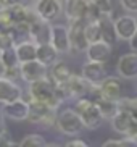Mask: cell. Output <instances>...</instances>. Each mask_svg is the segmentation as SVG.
I'll return each mask as SVG.
<instances>
[{
  "mask_svg": "<svg viewBox=\"0 0 137 147\" xmlns=\"http://www.w3.org/2000/svg\"><path fill=\"white\" fill-rule=\"evenodd\" d=\"M29 92L32 95V100H40L44 104L50 105L52 108H56L61 105V97L58 95V91H56V86L53 84L50 78H42L39 81H34L29 84Z\"/></svg>",
  "mask_w": 137,
  "mask_h": 147,
  "instance_id": "cell-1",
  "label": "cell"
},
{
  "mask_svg": "<svg viewBox=\"0 0 137 147\" xmlns=\"http://www.w3.org/2000/svg\"><path fill=\"white\" fill-rule=\"evenodd\" d=\"M55 128L64 136H79L86 129V125L82 121L81 115L77 113L76 108H63L60 113H56Z\"/></svg>",
  "mask_w": 137,
  "mask_h": 147,
  "instance_id": "cell-2",
  "label": "cell"
},
{
  "mask_svg": "<svg viewBox=\"0 0 137 147\" xmlns=\"http://www.w3.org/2000/svg\"><path fill=\"white\" fill-rule=\"evenodd\" d=\"M74 108L77 110V113L81 115L84 125H86V129H97L102 126V123L105 121L102 110L99 108V105L95 104L92 99L89 97H81V99H76V105Z\"/></svg>",
  "mask_w": 137,
  "mask_h": 147,
  "instance_id": "cell-3",
  "label": "cell"
},
{
  "mask_svg": "<svg viewBox=\"0 0 137 147\" xmlns=\"http://www.w3.org/2000/svg\"><path fill=\"white\" fill-rule=\"evenodd\" d=\"M56 108H52L50 105L44 104L40 100H32L29 102V117L28 121L34 125H42V126H50L55 125L56 121Z\"/></svg>",
  "mask_w": 137,
  "mask_h": 147,
  "instance_id": "cell-4",
  "label": "cell"
},
{
  "mask_svg": "<svg viewBox=\"0 0 137 147\" xmlns=\"http://www.w3.org/2000/svg\"><path fill=\"white\" fill-rule=\"evenodd\" d=\"M110 123H111L113 131H116L118 134L124 136V138L137 141V118H132L126 112H118L110 120Z\"/></svg>",
  "mask_w": 137,
  "mask_h": 147,
  "instance_id": "cell-5",
  "label": "cell"
},
{
  "mask_svg": "<svg viewBox=\"0 0 137 147\" xmlns=\"http://www.w3.org/2000/svg\"><path fill=\"white\" fill-rule=\"evenodd\" d=\"M32 7H34L39 16L48 23L56 21L63 11V2L61 0H36Z\"/></svg>",
  "mask_w": 137,
  "mask_h": 147,
  "instance_id": "cell-6",
  "label": "cell"
},
{
  "mask_svg": "<svg viewBox=\"0 0 137 147\" xmlns=\"http://www.w3.org/2000/svg\"><path fill=\"white\" fill-rule=\"evenodd\" d=\"M69 40H71V50L74 52H86L87 37H86V23L87 20H74L69 21Z\"/></svg>",
  "mask_w": 137,
  "mask_h": 147,
  "instance_id": "cell-7",
  "label": "cell"
},
{
  "mask_svg": "<svg viewBox=\"0 0 137 147\" xmlns=\"http://www.w3.org/2000/svg\"><path fill=\"white\" fill-rule=\"evenodd\" d=\"M115 31H116V37L118 40H129L132 39L137 34V21H136V15L128 13V15H121L115 20Z\"/></svg>",
  "mask_w": 137,
  "mask_h": 147,
  "instance_id": "cell-8",
  "label": "cell"
},
{
  "mask_svg": "<svg viewBox=\"0 0 137 147\" xmlns=\"http://www.w3.org/2000/svg\"><path fill=\"white\" fill-rule=\"evenodd\" d=\"M21 68V79L28 84L34 81H39L42 78H47L48 76V66H45L42 61H39L37 58L36 60H31V61H24L19 65Z\"/></svg>",
  "mask_w": 137,
  "mask_h": 147,
  "instance_id": "cell-9",
  "label": "cell"
},
{
  "mask_svg": "<svg viewBox=\"0 0 137 147\" xmlns=\"http://www.w3.org/2000/svg\"><path fill=\"white\" fill-rule=\"evenodd\" d=\"M50 44L61 53L71 52V40H69V26L64 24H52L50 29Z\"/></svg>",
  "mask_w": 137,
  "mask_h": 147,
  "instance_id": "cell-10",
  "label": "cell"
},
{
  "mask_svg": "<svg viewBox=\"0 0 137 147\" xmlns=\"http://www.w3.org/2000/svg\"><path fill=\"white\" fill-rule=\"evenodd\" d=\"M0 113L7 120L11 121H26L29 117V102L23 99H18L10 104H3L0 108Z\"/></svg>",
  "mask_w": 137,
  "mask_h": 147,
  "instance_id": "cell-11",
  "label": "cell"
},
{
  "mask_svg": "<svg viewBox=\"0 0 137 147\" xmlns=\"http://www.w3.org/2000/svg\"><path fill=\"white\" fill-rule=\"evenodd\" d=\"M92 0H64L63 11L68 21L74 20H87Z\"/></svg>",
  "mask_w": 137,
  "mask_h": 147,
  "instance_id": "cell-12",
  "label": "cell"
},
{
  "mask_svg": "<svg viewBox=\"0 0 137 147\" xmlns=\"http://www.w3.org/2000/svg\"><path fill=\"white\" fill-rule=\"evenodd\" d=\"M113 53V44L107 42V40H97L87 45L86 49V57L87 60L92 61H100V63H107L111 58Z\"/></svg>",
  "mask_w": 137,
  "mask_h": 147,
  "instance_id": "cell-13",
  "label": "cell"
},
{
  "mask_svg": "<svg viewBox=\"0 0 137 147\" xmlns=\"http://www.w3.org/2000/svg\"><path fill=\"white\" fill-rule=\"evenodd\" d=\"M116 73L121 79H137V53H124L116 63Z\"/></svg>",
  "mask_w": 137,
  "mask_h": 147,
  "instance_id": "cell-14",
  "label": "cell"
},
{
  "mask_svg": "<svg viewBox=\"0 0 137 147\" xmlns=\"http://www.w3.org/2000/svg\"><path fill=\"white\" fill-rule=\"evenodd\" d=\"M23 91L24 89L16 81H11V79H7L3 76H0V104L2 105L21 99Z\"/></svg>",
  "mask_w": 137,
  "mask_h": 147,
  "instance_id": "cell-15",
  "label": "cell"
},
{
  "mask_svg": "<svg viewBox=\"0 0 137 147\" xmlns=\"http://www.w3.org/2000/svg\"><path fill=\"white\" fill-rule=\"evenodd\" d=\"M81 74L90 82V84L99 86L100 82L107 78V68H105V63L87 60V63H84V65H82Z\"/></svg>",
  "mask_w": 137,
  "mask_h": 147,
  "instance_id": "cell-16",
  "label": "cell"
},
{
  "mask_svg": "<svg viewBox=\"0 0 137 147\" xmlns=\"http://www.w3.org/2000/svg\"><path fill=\"white\" fill-rule=\"evenodd\" d=\"M50 29L52 24L42 18H39L37 21H34L32 24H29V40L39 44L50 42Z\"/></svg>",
  "mask_w": 137,
  "mask_h": 147,
  "instance_id": "cell-17",
  "label": "cell"
},
{
  "mask_svg": "<svg viewBox=\"0 0 137 147\" xmlns=\"http://www.w3.org/2000/svg\"><path fill=\"white\" fill-rule=\"evenodd\" d=\"M100 91H102L103 97H107L110 100H120L123 97V84H121V78L118 76H107L102 82L99 84Z\"/></svg>",
  "mask_w": 137,
  "mask_h": 147,
  "instance_id": "cell-18",
  "label": "cell"
},
{
  "mask_svg": "<svg viewBox=\"0 0 137 147\" xmlns=\"http://www.w3.org/2000/svg\"><path fill=\"white\" fill-rule=\"evenodd\" d=\"M71 76H73V71H71V68H69L68 63H64L63 60H58L55 65H52L50 71H48V78L53 81L55 86L66 84Z\"/></svg>",
  "mask_w": 137,
  "mask_h": 147,
  "instance_id": "cell-19",
  "label": "cell"
},
{
  "mask_svg": "<svg viewBox=\"0 0 137 147\" xmlns=\"http://www.w3.org/2000/svg\"><path fill=\"white\" fill-rule=\"evenodd\" d=\"M15 50H16V55L19 58V63L31 61V60H36L37 58V44L29 40V39L18 42L15 45Z\"/></svg>",
  "mask_w": 137,
  "mask_h": 147,
  "instance_id": "cell-20",
  "label": "cell"
},
{
  "mask_svg": "<svg viewBox=\"0 0 137 147\" xmlns=\"http://www.w3.org/2000/svg\"><path fill=\"white\" fill-rule=\"evenodd\" d=\"M58 57H60V52H58L50 42L39 44L37 45V60L42 61L44 65L48 66V68L58 61Z\"/></svg>",
  "mask_w": 137,
  "mask_h": 147,
  "instance_id": "cell-21",
  "label": "cell"
},
{
  "mask_svg": "<svg viewBox=\"0 0 137 147\" xmlns=\"http://www.w3.org/2000/svg\"><path fill=\"white\" fill-rule=\"evenodd\" d=\"M100 28H102V40L113 44L118 37H116L115 31V20H113V13H102L99 18Z\"/></svg>",
  "mask_w": 137,
  "mask_h": 147,
  "instance_id": "cell-22",
  "label": "cell"
},
{
  "mask_svg": "<svg viewBox=\"0 0 137 147\" xmlns=\"http://www.w3.org/2000/svg\"><path fill=\"white\" fill-rule=\"evenodd\" d=\"M7 18L10 20L11 24H21V23H26V16H28V7L23 5L21 2L13 7H8V8H3Z\"/></svg>",
  "mask_w": 137,
  "mask_h": 147,
  "instance_id": "cell-23",
  "label": "cell"
},
{
  "mask_svg": "<svg viewBox=\"0 0 137 147\" xmlns=\"http://www.w3.org/2000/svg\"><path fill=\"white\" fill-rule=\"evenodd\" d=\"M86 37L89 44L102 40V28H100L99 20H90L86 23Z\"/></svg>",
  "mask_w": 137,
  "mask_h": 147,
  "instance_id": "cell-24",
  "label": "cell"
},
{
  "mask_svg": "<svg viewBox=\"0 0 137 147\" xmlns=\"http://www.w3.org/2000/svg\"><path fill=\"white\" fill-rule=\"evenodd\" d=\"M120 112L129 113L132 118H137V97H121L118 100Z\"/></svg>",
  "mask_w": 137,
  "mask_h": 147,
  "instance_id": "cell-25",
  "label": "cell"
},
{
  "mask_svg": "<svg viewBox=\"0 0 137 147\" xmlns=\"http://www.w3.org/2000/svg\"><path fill=\"white\" fill-rule=\"evenodd\" d=\"M2 63H3L5 68L21 65V63H19V58H18V55H16V50H15V47L5 49L3 52H2Z\"/></svg>",
  "mask_w": 137,
  "mask_h": 147,
  "instance_id": "cell-26",
  "label": "cell"
},
{
  "mask_svg": "<svg viewBox=\"0 0 137 147\" xmlns=\"http://www.w3.org/2000/svg\"><path fill=\"white\" fill-rule=\"evenodd\" d=\"M21 147H42V146H47L45 142V138L40 136V134H28L21 139L19 142Z\"/></svg>",
  "mask_w": 137,
  "mask_h": 147,
  "instance_id": "cell-27",
  "label": "cell"
},
{
  "mask_svg": "<svg viewBox=\"0 0 137 147\" xmlns=\"http://www.w3.org/2000/svg\"><path fill=\"white\" fill-rule=\"evenodd\" d=\"M103 147H137V141L123 136V139H108V141H105Z\"/></svg>",
  "mask_w": 137,
  "mask_h": 147,
  "instance_id": "cell-28",
  "label": "cell"
},
{
  "mask_svg": "<svg viewBox=\"0 0 137 147\" xmlns=\"http://www.w3.org/2000/svg\"><path fill=\"white\" fill-rule=\"evenodd\" d=\"M16 45V42H15V39H13V36L10 34V31H2L0 32V49L2 50H5V49H10V47H15Z\"/></svg>",
  "mask_w": 137,
  "mask_h": 147,
  "instance_id": "cell-29",
  "label": "cell"
},
{
  "mask_svg": "<svg viewBox=\"0 0 137 147\" xmlns=\"http://www.w3.org/2000/svg\"><path fill=\"white\" fill-rule=\"evenodd\" d=\"M3 78L11 79V81H18V79L21 78V68H19V65H18V66H10V68H5Z\"/></svg>",
  "mask_w": 137,
  "mask_h": 147,
  "instance_id": "cell-30",
  "label": "cell"
},
{
  "mask_svg": "<svg viewBox=\"0 0 137 147\" xmlns=\"http://www.w3.org/2000/svg\"><path fill=\"white\" fill-rule=\"evenodd\" d=\"M94 3L97 5V8H99L102 13H113L111 0H94Z\"/></svg>",
  "mask_w": 137,
  "mask_h": 147,
  "instance_id": "cell-31",
  "label": "cell"
},
{
  "mask_svg": "<svg viewBox=\"0 0 137 147\" xmlns=\"http://www.w3.org/2000/svg\"><path fill=\"white\" fill-rule=\"evenodd\" d=\"M120 3L124 11L132 13V15L137 13V0H120Z\"/></svg>",
  "mask_w": 137,
  "mask_h": 147,
  "instance_id": "cell-32",
  "label": "cell"
},
{
  "mask_svg": "<svg viewBox=\"0 0 137 147\" xmlns=\"http://www.w3.org/2000/svg\"><path fill=\"white\" fill-rule=\"evenodd\" d=\"M11 146H19V144H13L7 133L0 134V147H11Z\"/></svg>",
  "mask_w": 137,
  "mask_h": 147,
  "instance_id": "cell-33",
  "label": "cell"
},
{
  "mask_svg": "<svg viewBox=\"0 0 137 147\" xmlns=\"http://www.w3.org/2000/svg\"><path fill=\"white\" fill-rule=\"evenodd\" d=\"M64 146H66V147H87V142H86V141H82V139H79V138H76V139L68 141Z\"/></svg>",
  "mask_w": 137,
  "mask_h": 147,
  "instance_id": "cell-34",
  "label": "cell"
},
{
  "mask_svg": "<svg viewBox=\"0 0 137 147\" xmlns=\"http://www.w3.org/2000/svg\"><path fill=\"white\" fill-rule=\"evenodd\" d=\"M21 0H0V5L3 7V8H8V7H13V5L19 3Z\"/></svg>",
  "mask_w": 137,
  "mask_h": 147,
  "instance_id": "cell-35",
  "label": "cell"
},
{
  "mask_svg": "<svg viewBox=\"0 0 137 147\" xmlns=\"http://www.w3.org/2000/svg\"><path fill=\"white\" fill-rule=\"evenodd\" d=\"M5 120H7V118H5L3 115H0V134L7 133V123H5Z\"/></svg>",
  "mask_w": 137,
  "mask_h": 147,
  "instance_id": "cell-36",
  "label": "cell"
},
{
  "mask_svg": "<svg viewBox=\"0 0 137 147\" xmlns=\"http://www.w3.org/2000/svg\"><path fill=\"white\" fill-rule=\"evenodd\" d=\"M129 45H131V49H132L134 52H137V34L134 36L131 40H129Z\"/></svg>",
  "mask_w": 137,
  "mask_h": 147,
  "instance_id": "cell-37",
  "label": "cell"
},
{
  "mask_svg": "<svg viewBox=\"0 0 137 147\" xmlns=\"http://www.w3.org/2000/svg\"><path fill=\"white\" fill-rule=\"evenodd\" d=\"M3 13V7H2V5H0V15Z\"/></svg>",
  "mask_w": 137,
  "mask_h": 147,
  "instance_id": "cell-38",
  "label": "cell"
},
{
  "mask_svg": "<svg viewBox=\"0 0 137 147\" xmlns=\"http://www.w3.org/2000/svg\"><path fill=\"white\" fill-rule=\"evenodd\" d=\"M2 52H3V50H2V49H0V61H2Z\"/></svg>",
  "mask_w": 137,
  "mask_h": 147,
  "instance_id": "cell-39",
  "label": "cell"
},
{
  "mask_svg": "<svg viewBox=\"0 0 137 147\" xmlns=\"http://www.w3.org/2000/svg\"><path fill=\"white\" fill-rule=\"evenodd\" d=\"M136 21H137V13H136Z\"/></svg>",
  "mask_w": 137,
  "mask_h": 147,
  "instance_id": "cell-40",
  "label": "cell"
}]
</instances>
